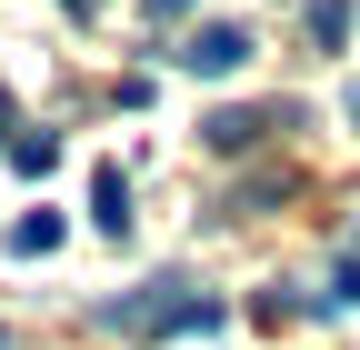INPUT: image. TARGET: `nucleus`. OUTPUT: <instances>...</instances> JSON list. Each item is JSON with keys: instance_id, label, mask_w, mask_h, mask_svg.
Wrapping results in <instances>:
<instances>
[{"instance_id": "6", "label": "nucleus", "mask_w": 360, "mask_h": 350, "mask_svg": "<svg viewBox=\"0 0 360 350\" xmlns=\"http://www.w3.org/2000/svg\"><path fill=\"white\" fill-rule=\"evenodd\" d=\"M51 160H60V141H51V130H11V170H20V181H40Z\"/></svg>"}, {"instance_id": "2", "label": "nucleus", "mask_w": 360, "mask_h": 350, "mask_svg": "<svg viewBox=\"0 0 360 350\" xmlns=\"http://www.w3.org/2000/svg\"><path fill=\"white\" fill-rule=\"evenodd\" d=\"M290 120H300V110H210V120H200V141H210L220 160H240V150H260L270 130H290Z\"/></svg>"}, {"instance_id": "1", "label": "nucleus", "mask_w": 360, "mask_h": 350, "mask_svg": "<svg viewBox=\"0 0 360 350\" xmlns=\"http://www.w3.org/2000/svg\"><path fill=\"white\" fill-rule=\"evenodd\" d=\"M90 320H101V330H210L220 300L191 290V280H150V290H130V300H101Z\"/></svg>"}, {"instance_id": "10", "label": "nucleus", "mask_w": 360, "mask_h": 350, "mask_svg": "<svg viewBox=\"0 0 360 350\" xmlns=\"http://www.w3.org/2000/svg\"><path fill=\"white\" fill-rule=\"evenodd\" d=\"M350 120H360V91H350Z\"/></svg>"}, {"instance_id": "4", "label": "nucleus", "mask_w": 360, "mask_h": 350, "mask_svg": "<svg viewBox=\"0 0 360 350\" xmlns=\"http://www.w3.org/2000/svg\"><path fill=\"white\" fill-rule=\"evenodd\" d=\"M90 221H101L110 240H130V181H120V170L101 160V170H90Z\"/></svg>"}, {"instance_id": "7", "label": "nucleus", "mask_w": 360, "mask_h": 350, "mask_svg": "<svg viewBox=\"0 0 360 350\" xmlns=\"http://www.w3.org/2000/svg\"><path fill=\"white\" fill-rule=\"evenodd\" d=\"M310 40L340 51V40H350V0H310Z\"/></svg>"}, {"instance_id": "9", "label": "nucleus", "mask_w": 360, "mask_h": 350, "mask_svg": "<svg viewBox=\"0 0 360 350\" xmlns=\"http://www.w3.org/2000/svg\"><path fill=\"white\" fill-rule=\"evenodd\" d=\"M180 11H191V0H150V20H180Z\"/></svg>"}, {"instance_id": "8", "label": "nucleus", "mask_w": 360, "mask_h": 350, "mask_svg": "<svg viewBox=\"0 0 360 350\" xmlns=\"http://www.w3.org/2000/svg\"><path fill=\"white\" fill-rule=\"evenodd\" d=\"M350 300H360V260H340V280H330L321 300H310V311H350Z\"/></svg>"}, {"instance_id": "3", "label": "nucleus", "mask_w": 360, "mask_h": 350, "mask_svg": "<svg viewBox=\"0 0 360 350\" xmlns=\"http://www.w3.org/2000/svg\"><path fill=\"white\" fill-rule=\"evenodd\" d=\"M240 60H250V30H231V20H210V30L180 40V70H200V80H231Z\"/></svg>"}, {"instance_id": "5", "label": "nucleus", "mask_w": 360, "mask_h": 350, "mask_svg": "<svg viewBox=\"0 0 360 350\" xmlns=\"http://www.w3.org/2000/svg\"><path fill=\"white\" fill-rule=\"evenodd\" d=\"M60 240H70V221H60V210H20V221H11V250H20V260H51Z\"/></svg>"}]
</instances>
